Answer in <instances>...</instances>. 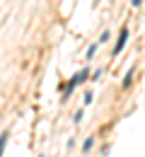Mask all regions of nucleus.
<instances>
[{
    "instance_id": "9b49d317",
    "label": "nucleus",
    "mask_w": 145,
    "mask_h": 157,
    "mask_svg": "<svg viewBox=\"0 0 145 157\" xmlns=\"http://www.w3.org/2000/svg\"><path fill=\"white\" fill-rule=\"evenodd\" d=\"M131 5H133V7H140V5H143V0H131Z\"/></svg>"
},
{
    "instance_id": "1a4fd4ad",
    "label": "nucleus",
    "mask_w": 145,
    "mask_h": 157,
    "mask_svg": "<svg viewBox=\"0 0 145 157\" xmlns=\"http://www.w3.org/2000/svg\"><path fill=\"white\" fill-rule=\"evenodd\" d=\"M102 75H104V70H102V68H97V70L90 75V80H94V82H97V80H102Z\"/></svg>"
},
{
    "instance_id": "f8f14e48",
    "label": "nucleus",
    "mask_w": 145,
    "mask_h": 157,
    "mask_svg": "<svg viewBox=\"0 0 145 157\" xmlns=\"http://www.w3.org/2000/svg\"><path fill=\"white\" fill-rule=\"evenodd\" d=\"M39 157H46V155H39Z\"/></svg>"
},
{
    "instance_id": "f257e3e1",
    "label": "nucleus",
    "mask_w": 145,
    "mask_h": 157,
    "mask_svg": "<svg viewBox=\"0 0 145 157\" xmlns=\"http://www.w3.org/2000/svg\"><path fill=\"white\" fill-rule=\"evenodd\" d=\"M90 75H92V70H90V68L85 65L82 70H78V73H75L73 78L68 80V85L63 87V101H65V99H70V94H73V90H75L78 85H82V82H87V80H90Z\"/></svg>"
},
{
    "instance_id": "423d86ee",
    "label": "nucleus",
    "mask_w": 145,
    "mask_h": 157,
    "mask_svg": "<svg viewBox=\"0 0 145 157\" xmlns=\"http://www.w3.org/2000/svg\"><path fill=\"white\" fill-rule=\"evenodd\" d=\"M82 116H85L82 109H80V111H75V114H73V123H75V126H80V123H82Z\"/></svg>"
},
{
    "instance_id": "7ed1b4c3",
    "label": "nucleus",
    "mask_w": 145,
    "mask_h": 157,
    "mask_svg": "<svg viewBox=\"0 0 145 157\" xmlns=\"http://www.w3.org/2000/svg\"><path fill=\"white\" fill-rule=\"evenodd\" d=\"M133 75H135V65H131V68L126 70L124 80H121V87H124V90H128V87H131V82H133Z\"/></svg>"
},
{
    "instance_id": "f03ea898",
    "label": "nucleus",
    "mask_w": 145,
    "mask_h": 157,
    "mask_svg": "<svg viewBox=\"0 0 145 157\" xmlns=\"http://www.w3.org/2000/svg\"><path fill=\"white\" fill-rule=\"evenodd\" d=\"M128 44V27H121V32H119V36H116V44H114V51H111V56H119L121 51H124V46Z\"/></svg>"
},
{
    "instance_id": "0eeeda50",
    "label": "nucleus",
    "mask_w": 145,
    "mask_h": 157,
    "mask_svg": "<svg viewBox=\"0 0 145 157\" xmlns=\"http://www.w3.org/2000/svg\"><path fill=\"white\" fill-rule=\"evenodd\" d=\"M97 48H99V44H92V46L87 48V60H90V58H94V56H97Z\"/></svg>"
},
{
    "instance_id": "39448f33",
    "label": "nucleus",
    "mask_w": 145,
    "mask_h": 157,
    "mask_svg": "<svg viewBox=\"0 0 145 157\" xmlns=\"http://www.w3.org/2000/svg\"><path fill=\"white\" fill-rule=\"evenodd\" d=\"M7 138H10V131H2V133H0V157H2V152H5V145H7Z\"/></svg>"
},
{
    "instance_id": "6e6552de",
    "label": "nucleus",
    "mask_w": 145,
    "mask_h": 157,
    "mask_svg": "<svg viewBox=\"0 0 145 157\" xmlns=\"http://www.w3.org/2000/svg\"><path fill=\"white\" fill-rule=\"evenodd\" d=\"M92 101H94V94H92V92H85V97H82V104H85V106H90Z\"/></svg>"
},
{
    "instance_id": "9d476101",
    "label": "nucleus",
    "mask_w": 145,
    "mask_h": 157,
    "mask_svg": "<svg viewBox=\"0 0 145 157\" xmlns=\"http://www.w3.org/2000/svg\"><path fill=\"white\" fill-rule=\"evenodd\" d=\"M109 39H111V34H109V29H106V32H102V36L97 39V44H106Z\"/></svg>"
},
{
    "instance_id": "20e7f679",
    "label": "nucleus",
    "mask_w": 145,
    "mask_h": 157,
    "mask_svg": "<svg viewBox=\"0 0 145 157\" xmlns=\"http://www.w3.org/2000/svg\"><path fill=\"white\" fill-rule=\"evenodd\" d=\"M94 143H97V138H94V136H87V138H85V143H82V152H85V155H87V152H92Z\"/></svg>"
}]
</instances>
